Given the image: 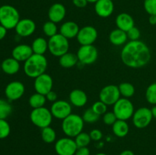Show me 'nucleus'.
<instances>
[{
    "label": "nucleus",
    "instance_id": "obj_21",
    "mask_svg": "<svg viewBox=\"0 0 156 155\" xmlns=\"http://www.w3.org/2000/svg\"><path fill=\"white\" fill-rule=\"evenodd\" d=\"M115 23L117 28L125 32H127L128 30H130L132 27L135 26L133 18L130 15L125 13V12L120 13L117 15L115 20Z\"/></svg>",
    "mask_w": 156,
    "mask_h": 155
},
{
    "label": "nucleus",
    "instance_id": "obj_40",
    "mask_svg": "<svg viewBox=\"0 0 156 155\" xmlns=\"http://www.w3.org/2000/svg\"><path fill=\"white\" fill-rule=\"evenodd\" d=\"M126 33H127L128 39L129 40H140V34H141L140 30H139L138 27H135V26L132 27L130 30H128Z\"/></svg>",
    "mask_w": 156,
    "mask_h": 155
},
{
    "label": "nucleus",
    "instance_id": "obj_37",
    "mask_svg": "<svg viewBox=\"0 0 156 155\" xmlns=\"http://www.w3.org/2000/svg\"><path fill=\"white\" fill-rule=\"evenodd\" d=\"M91 109L101 116V115H104L105 113H106L108 112V105L105 104V103H103L101 100L98 101H96L93 103L92 106H91Z\"/></svg>",
    "mask_w": 156,
    "mask_h": 155
},
{
    "label": "nucleus",
    "instance_id": "obj_2",
    "mask_svg": "<svg viewBox=\"0 0 156 155\" xmlns=\"http://www.w3.org/2000/svg\"><path fill=\"white\" fill-rule=\"evenodd\" d=\"M47 66L48 61L44 55L34 53L24 62V71L27 77L36 78L38 76L46 73Z\"/></svg>",
    "mask_w": 156,
    "mask_h": 155
},
{
    "label": "nucleus",
    "instance_id": "obj_12",
    "mask_svg": "<svg viewBox=\"0 0 156 155\" xmlns=\"http://www.w3.org/2000/svg\"><path fill=\"white\" fill-rule=\"evenodd\" d=\"M72 104L69 102L63 100H56L53 102L50 107V112L54 118L63 120L67 116L72 114Z\"/></svg>",
    "mask_w": 156,
    "mask_h": 155
},
{
    "label": "nucleus",
    "instance_id": "obj_5",
    "mask_svg": "<svg viewBox=\"0 0 156 155\" xmlns=\"http://www.w3.org/2000/svg\"><path fill=\"white\" fill-rule=\"evenodd\" d=\"M69 49V40L60 33L54 35L49 38L48 50L50 54L56 57H60L65 53H68Z\"/></svg>",
    "mask_w": 156,
    "mask_h": 155
},
{
    "label": "nucleus",
    "instance_id": "obj_34",
    "mask_svg": "<svg viewBox=\"0 0 156 155\" xmlns=\"http://www.w3.org/2000/svg\"><path fill=\"white\" fill-rule=\"evenodd\" d=\"M146 99L149 103L156 105V82L150 84L146 91Z\"/></svg>",
    "mask_w": 156,
    "mask_h": 155
},
{
    "label": "nucleus",
    "instance_id": "obj_14",
    "mask_svg": "<svg viewBox=\"0 0 156 155\" xmlns=\"http://www.w3.org/2000/svg\"><path fill=\"white\" fill-rule=\"evenodd\" d=\"M53 80L50 74L44 73L34 78V88L37 93L47 95L50 91H53Z\"/></svg>",
    "mask_w": 156,
    "mask_h": 155
},
{
    "label": "nucleus",
    "instance_id": "obj_48",
    "mask_svg": "<svg viewBox=\"0 0 156 155\" xmlns=\"http://www.w3.org/2000/svg\"><path fill=\"white\" fill-rule=\"evenodd\" d=\"M151 111H152V116H153V118L156 119V105H154L153 107L151 109Z\"/></svg>",
    "mask_w": 156,
    "mask_h": 155
},
{
    "label": "nucleus",
    "instance_id": "obj_10",
    "mask_svg": "<svg viewBox=\"0 0 156 155\" xmlns=\"http://www.w3.org/2000/svg\"><path fill=\"white\" fill-rule=\"evenodd\" d=\"M54 148L58 155H75L78 147L74 139L64 137L56 141Z\"/></svg>",
    "mask_w": 156,
    "mask_h": 155
},
{
    "label": "nucleus",
    "instance_id": "obj_9",
    "mask_svg": "<svg viewBox=\"0 0 156 155\" xmlns=\"http://www.w3.org/2000/svg\"><path fill=\"white\" fill-rule=\"evenodd\" d=\"M152 116L151 109L148 107H140L134 112L132 117L133 123L137 129H143L149 126L152 122Z\"/></svg>",
    "mask_w": 156,
    "mask_h": 155
},
{
    "label": "nucleus",
    "instance_id": "obj_45",
    "mask_svg": "<svg viewBox=\"0 0 156 155\" xmlns=\"http://www.w3.org/2000/svg\"><path fill=\"white\" fill-rule=\"evenodd\" d=\"M7 30H8L5 27L0 24V40H2L5 37L6 34H7Z\"/></svg>",
    "mask_w": 156,
    "mask_h": 155
},
{
    "label": "nucleus",
    "instance_id": "obj_16",
    "mask_svg": "<svg viewBox=\"0 0 156 155\" xmlns=\"http://www.w3.org/2000/svg\"><path fill=\"white\" fill-rule=\"evenodd\" d=\"M36 23L30 18L21 19L15 27V32L21 37H27L33 34L36 30Z\"/></svg>",
    "mask_w": 156,
    "mask_h": 155
},
{
    "label": "nucleus",
    "instance_id": "obj_41",
    "mask_svg": "<svg viewBox=\"0 0 156 155\" xmlns=\"http://www.w3.org/2000/svg\"><path fill=\"white\" fill-rule=\"evenodd\" d=\"M90 137H91V140L94 141H99L101 140V138H103V133L101 130L99 129H93L89 133Z\"/></svg>",
    "mask_w": 156,
    "mask_h": 155
},
{
    "label": "nucleus",
    "instance_id": "obj_6",
    "mask_svg": "<svg viewBox=\"0 0 156 155\" xmlns=\"http://www.w3.org/2000/svg\"><path fill=\"white\" fill-rule=\"evenodd\" d=\"M53 118V116L50 109L45 106L33 109L30 113V119L31 122L41 129L50 126Z\"/></svg>",
    "mask_w": 156,
    "mask_h": 155
},
{
    "label": "nucleus",
    "instance_id": "obj_23",
    "mask_svg": "<svg viewBox=\"0 0 156 155\" xmlns=\"http://www.w3.org/2000/svg\"><path fill=\"white\" fill-rule=\"evenodd\" d=\"M20 62L13 57L4 59L1 63V69L5 74L13 75L17 74L20 70Z\"/></svg>",
    "mask_w": 156,
    "mask_h": 155
},
{
    "label": "nucleus",
    "instance_id": "obj_20",
    "mask_svg": "<svg viewBox=\"0 0 156 155\" xmlns=\"http://www.w3.org/2000/svg\"><path fill=\"white\" fill-rule=\"evenodd\" d=\"M80 27L75 21H69L63 23L59 29V33L67 39H73L77 36Z\"/></svg>",
    "mask_w": 156,
    "mask_h": 155
},
{
    "label": "nucleus",
    "instance_id": "obj_17",
    "mask_svg": "<svg viewBox=\"0 0 156 155\" xmlns=\"http://www.w3.org/2000/svg\"><path fill=\"white\" fill-rule=\"evenodd\" d=\"M114 10V2L112 0H98L94 3V11L99 17L108 18Z\"/></svg>",
    "mask_w": 156,
    "mask_h": 155
},
{
    "label": "nucleus",
    "instance_id": "obj_7",
    "mask_svg": "<svg viewBox=\"0 0 156 155\" xmlns=\"http://www.w3.org/2000/svg\"><path fill=\"white\" fill-rule=\"evenodd\" d=\"M113 112H114L117 119L126 121L132 118L135 110L133 104L129 99L120 97L113 105Z\"/></svg>",
    "mask_w": 156,
    "mask_h": 155
},
{
    "label": "nucleus",
    "instance_id": "obj_39",
    "mask_svg": "<svg viewBox=\"0 0 156 155\" xmlns=\"http://www.w3.org/2000/svg\"><path fill=\"white\" fill-rule=\"evenodd\" d=\"M117 120V117L113 111L112 112H107L103 115V122H105V124L108 125V126H112Z\"/></svg>",
    "mask_w": 156,
    "mask_h": 155
},
{
    "label": "nucleus",
    "instance_id": "obj_8",
    "mask_svg": "<svg viewBox=\"0 0 156 155\" xmlns=\"http://www.w3.org/2000/svg\"><path fill=\"white\" fill-rule=\"evenodd\" d=\"M78 59L82 65H91L97 61L98 57V51L94 45L81 46L78 50Z\"/></svg>",
    "mask_w": 156,
    "mask_h": 155
},
{
    "label": "nucleus",
    "instance_id": "obj_11",
    "mask_svg": "<svg viewBox=\"0 0 156 155\" xmlns=\"http://www.w3.org/2000/svg\"><path fill=\"white\" fill-rule=\"evenodd\" d=\"M120 91L118 86L114 84H109L104 87L99 94V99L108 106L114 105L120 98Z\"/></svg>",
    "mask_w": 156,
    "mask_h": 155
},
{
    "label": "nucleus",
    "instance_id": "obj_25",
    "mask_svg": "<svg viewBox=\"0 0 156 155\" xmlns=\"http://www.w3.org/2000/svg\"><path fill=\"white\" fill-rule=\"evenodd\" d=\"M129 127L127 122L125 120L117 119L112 125V132L118 138H123L129 133Z\"/></svg>",
    "mask_w": 156,
    "mask_h": 155
},
{
    "label": "nucleus",
    "instance_id": "obj_19",
    "mask_svg": "<svg viewBox=\"0 0 156 155\" xmlns=\"http://www.w3.org/2000/svg\"><path fill=\"white\" fill-rule=\"evenodd\" d=\"M66 15V9L65 6L61 3H54L49 9V20L56 24L61 22L65 18Z\"/></svg>",
    "mask_w": 156,
    "mask_h": 155
},
{
    "label": "nucleus",
    "instance_id": "obj_22",
    "mask_svg": "<svg viewBox=\"0 0 156 155\" xmlns=\"http://www.w3.org/2000/svg\"><path fill=\"white\" fill-rule=\"evenodd\" d=\"M69 103L76 107H82L88 102V96L86 93L81 89H74L70 92Z\"/></svg>",
    "mask_w": 156,
    "mask_h": 155
},
{
    "label": "nucleus",
    "instance_id": "obj_42",
    "mask_svg": "<svg viewBox=\"0 0 156 155\" xmlns=\"http://www.w3.org/2000/svg\"><path fill=\"white\" fill-rule=\"evenodd\" d=\"M75 155H90V150L88 147H78Z\"/></svg>",
    "mask_w": 156,
    "mask_h": 155
},
{
    "label": "nucleus",
    "instance_id": "obj_33",
    "mask_svg": "<svg viewBox=\"0 0 156 155\" xmlns=\"http://www.w3.org/2000/svg\"><path fill=\"white\" fill-rule=\"evenodd\" d=\"M75 141H76V144H77L78 147H88V144L91 143V138L90 137L89 134L86 133V132H81L80 134L77 135L75 138Z\"/></svg>",
    "mask_w": 156,
    "mask_h": 155
},
{
    "label": "nucleus",
    "instance_id": "obj_3",
    "mask_svg": "<svg viewBox=\"0 0 156 155\" xmlns=\"http://www.w3.org/2000/svg\"><path fill=\"white\" fill-rule=\"evenodd\" d=\"M84 122L82 116L78 114L72 113L64 119L62 122V130L66 137L76 138L82 132L84 129Z\"/></svg>",
    "mask_w": 156,
    "mask_h": 155
},
{
    "label": "nucleus",
    "instance_id": "obj_26",
    "mask_svg": "<svg viewBox=\"0 0 156 155\" xmlns=\"http://www.w3.org/2000/svg\"><path fill=\"white\" fill-rule=\"evenodd\" d=\"M78 62H79V59H78L77 55L69 53V52L61 56L59 59V65L64 68H73L75 65H77Z\"/></svg>",
    "mask_w": 156,
    "mask_h": 155
},
{
    "label": "nucleus",
    "instance_id": "obj_52",
    "mask_svg": "<svg viewBox=\"0 0 156 155\" xmlns=\"http://www.w3.org/2000/svg\"><path fill=\"white\" fill-rule=\"evenodd\" d=\"M112 1H113V0H112Z\"/></svg>",
    "mask_w": 156,
    "mask_h": 155
},
{
    "label": "nucleus",
    "instance_id": "obj_43",
    "mask_svg": "<svg viewBox=\"0 0 156 155\" xmlns=\"http://www.w3.org/2000/svg\"><path fill=\"white\" fill-rule=\"evenodd\" d=\"M73 3L76 7L82 9V8H85L88 2L87 0H73Z\"/></svg>",
    "mask_w": 156,
    "mask_h": 155
},
{
    "label": "nucleus",
    "instance_id": "obj_35",
    "mask_svg": "<svg viewBox=\"0 0 156 155\" xmlns=\"http://www.w3.org/2000/svg\"><path fill=\"white\" fill-rule=\"evenodd\" d=\"M82 119H83L84 122L87 123H94L97 121H98L100 119V115H98L94 110L91 108H88L85 112H83L82 115Z\"/></svg>",
    "mask_w": 156,
    "mask_h": 155
},
{
    "label": "nucleus",
    "instance_id": "obj_49",
    "mask_svg": "<svg viewBox=\"0 0 156 155\" xmlns=\"http://www.w3.org/2000/svg\"><path fill=\"white\" fill-rule=\"evenodd\" d=\"M98 0H87V2H90V3H95L96 2H98Z\"/></svg>",
    "mask_w": 156,
    "mask_h": 155
},
{
    "label": "nucleus",
    "instance_id": "obj_36",
    "mask_svg": "<svg viewBox=\"0 0 156 155\" xmlns=\"http://www.w3.org/2000/svg\"><path fill=\"white\" fill-rule=\"evenodd\" d=\"M11 132V126L5 119H0V139L6 138Z\"/></svg>",
    "mask_w": 156,
    "mask_h": 155
},
{
    "label": "nucleus",
    "instance_id": "obj_51",
    "mask_svg": "<svg viewBox=\"0 0 156 155\" xmlns=\"http://www.w3.org/2000/svg\"><path fill=\"white\" fill-rule=\"evenodd\" d=\"M0 69H1V65H0Z\"/></svg>",
    "mask_w": 156,
    "mask_h": 155
},
{
    "label": "nucleus",
    "instance_id": "obj_1",
    "mask_svg": "<svg viewBox=\"0 0 156 155\" xmlns=\"http://www.w3.org/2000/svg\"><path fill=\"white\" fill-rule=\"evenodd\" d=\"M123 63L132 68H140L147 65L151 59V51L143 41L129 40L123 46L120 53Z\"/></svg>",
    "mask_w": 156,
    "mask_h": 155
},
{
    "label": "nucleus",
    "instance_id": "obj_24",
    "mask_svg": "<svg viewBox=\"0 0 156 155\" xmlns=\"http://www.w3.org/2000/svg\"><path fill=\"white\" fill-rule=\"evenodd\" d=\"M128 36L126 32L120 29H114L110 33L109 40L113 45L122 46L125 45L127 43Z\"/></svg>",
    "mask_w": 156,
    "mask_h": 155
},
{
    "label": "nucleus",
    "instance_id": "obj_38",
    "mask_svg": "<svg viewBox=\"0 0 156 155\" xmlns=\"http://www.w3.org/2000/svg\"><path fill=\"white\" fill-rule=\"evenodd\" d=\"M144 9L149 15H156V0H144Z\"/></svg>",
    "mask_w": 156,
    "mask_h": 155
},
{
    "label": "nucleus",
    "instance_id": "obj_30",
    "mask_svg": "<svg viewBox=\"0 0 156 155\" xmlns=\"http://www.w3.org/2000/svg\"><path fill=\"white\" fill-rule=\"evenodd\" d=\"M41 138L45 143L51 144L56 139V131L50 126L41 129Z\"/></svg>",
    "mask_w": 156,
    "mask_h": 155
},
{
    "label": "nucleus",
    "instance_id": "obj_15",
    "mask_svg": "<svg viewBox=\"0 0 156 155\" xmlns=\"http://www.w3.org/2000/svg\"><path fill=\"white\" fill-rule=\"evenodd\" d=\"M25 92L24 84L18 81H14L7 84L5 89V94L9 101H14L21 98Z\"/></svg>",
    "mask_w": 156,
    "mask_h": 155
},
{
    "label": "nucleus",
    "instance_id": "obj_28",
    "mask_svg": "<svg viewBox=\"0 0 156 155\" xmlns=\"http://www.w3.org/2000/svg\"><path fill=\"white\" fill-rule=\"evenodd\" d=\"M46 102H47L46 96L37 92L32 94L28 100L29 105L32 109L43 107L45 105Z\"/></svg>",
    "mask_w": 156,
    "mask_h": 155
},
{
    "label": "nucleus",
    "instance_id": "obj_31",
    "mask_svg": "<svg viewBox=\"0 0 156 155\" xmlns=\"http://www.w3.org/2000/svg\"><path fill=\"white\" fill-rule=\"evenodd\" d=\"M12 112V106L8 100L0 99V119H6Z\"/></svg>",
    "mask_w": 156,
    "mask_h": 155
},
{
    "label": "nucleus",
    "instance_id": "obj_27",
    "mask_svg": "<svg viewBox=\"0 0 156 155\" xmlns=\"http://www.w3.org/2000/svg\"><path fill=\"white\" fill-rule=\"evenodd\" d=\"M31 48L34 54L44 55L48 50V41L42 36L35 38L32 42Z\"/></svg>",
    "mask_w": 156,
    "mask_h": 155
},
{
    "label": "nucleus",
    "instance_id": "obj_13",
    "mask_svg": "<svg viewBox=\"0 0 156 155\" xmlns=\"http://www.w3.org/2000/svg\"><path fill=\"white\" fill-rule=\"evenodd\" d=\"M97 29L93 26H85L79 30L77 40L81 46L93 45L98 38Z\"/></svg>",
    "mask_w": 156,
    "mask_h": 155
},
{
    "label": "nucleus",
    "instance_id": "obj_4",
    "mask_svg": "<svg viewBox=\"0 0 156 155\" xmlns=\"http://www.w3.org/2000/svg\"><path fill=\"white\" fill-rule=\"evenodd\" d=\"M20 20V14L16 8L10 5L0 6V24L7 30L15 28Z\"/></svg>",
    "mask_w": 156,
    "mask_h": 155
},
{
    "label": "nucleus",
    "instance_id": "obj_46",
    "mask_svg": "<svg viewBox=\"0 0 156 155\" xmlns=\"http://www.w3.org/2000/svg\"><path fill=\"white\" fill-rule=\"evenodd\" d=\"M149 22L151 25H155L156 24V15H149Z\"/></svg>",
    "mask_w": 156,
    "mask_h": 155
},
{
    "label": "nucleus",
    "instance_id": "obj_47",
    "mask_svg": "<svg viewBox=\"0 0 156 155\" xmlns=\"http://www.w3.org/2000/svg\"><path fill=\"white\" fill-rule=\"evenodd\" d=\"M119 155H135L133 152L130 150H125L122 151Z\"/></svg>",
    "mask_w": 156,
    "mask_h": 155
},
{
    "label": "nucleus",
    "instance_id": "obj_18",
    "mask_svg": "<svg viewBox=\"0 0 156 155\" xmlns=\"http://www.w3.org/2000/svg\"><path fill=\"white\" fill-rule=\"evenodd\" d=\"M34 54L31 46L27 44H19L14 47L12 51V57L18 62H25Z\"/></svg>",
    "mask_w": 156,
    "mask_h": 155
},
{
    "label": "nucleus",
    "instance_id": "obj_29",
    "mask_svg": "<svg viewBox=\"0 0 156 155\" xmlns=\"http://www.w3.org/2000/svg\"><path fill=\"white\" fill-rule=\"evenodd\" d=\"M120 95L124 98H130L135 94V88L129 82H123L118 85Z\"/></svg>",
    "mask_w": 156,
    "mask_h": 155
},
{
    "label": "nucleus",
    "instance_id": "obj_44",
    "mask_svg": "<svg viewBox=\"0 0 156 155\" xmlns=\"http://www.w3.org/2000/svg\"><path fill=\"white\" fill-rule=\"evenodd\" d=\"M46 98H47V100L53 103V102L57 100V94H56V92L51 91L46 95Z\"/></svg>",
    "mask_w": 156,
    "mask_h": 155
},
{
    "label": "nucleus",
    "instance_id": "obj_50",
    "mask_svg": "<svg viewBox=\"0 0 156 155\" xmlns=\"http://www.w3.org/2000/svg\"><path fill=\"white\" fill-rule=\"evenodd\" d=\"M95 155H108V154H106V153H98Z\"/></svg>",
    "mask_w": 156,
    "mask_h": 155
},
{
    "label": "nucleus",
    "instance_id": "obj_32",
    "mask_svg": "<svg viewBox=\"0 0 156 155\" xmlns=\"http://www.w3.org/2000/svg\"><path fill=\"white\" fill-rule=\"evenodd\" d=\"M57 31L58 28L56 24L53 22V21H50V20L48 21H46L44 24V25H43V32L49 38L57 34Z\"/></svg>",
    "mask_w": 156,
    "mask_h": 155
}]
</instances>
